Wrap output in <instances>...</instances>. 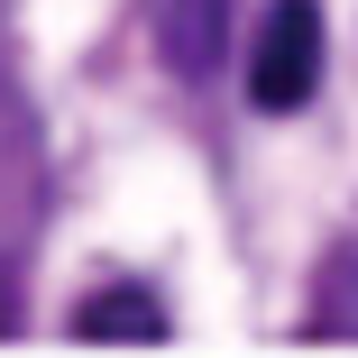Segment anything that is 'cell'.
Here are the masks:
<instances>
[{
  "mask_svg": "<svg viewBox=\"0 0 358 358\" xmlns=\"http://www.w3.org/2000/svg\"><path fill=\"white\" fill-rule=\"evenodd\" d=\"M322 92V0H266L248 37V101L257 110H303Z\"/></svg>",
  "mask_w": 358,
  "mask_h": 358,
  "instance_id": "6da1fadb",
  "label": "cell"
},
{
  "mask_svg": "<svg viewBox=\"0 0 358 358\" xmlns=\"http://www.w3.org/2000/svg\"><path fill=\"white\" fill-rule=\"evenodd\" d=\"M148 37L175 83H211L230 55V0H148Z\"/></svg>",
  "mask_w": 358,
  "mask_h": 358,
  "instance_id": "7a4b0ae2",
  "label": "cell"
},
{
  "mask_svg": "<svg viewBox=\"0 0 358 358\" xmlns=\"http://www.w3.org/2000/svg\"><path fill=\"white\" fill-rule=\"evenodd\" d=\"M74 340H110V349H157L166 340V303L138 294V285H110V294H83Z\"/></svg>",
  "mask_w": 358,
  "mask_h": 358,
  "instance_id": "3957f363",
  "label": "cell"
},
{
  "mask_svg": "<svg viewBox=\"0 0 358 358\" xmlns=\"http://www.w3.org/2000/svg\"><path fill=\"white\" fill-rule=\"evenodd\" d=\"M303 340H358V239L322 257L313 303H303Z\"/></svg>",
  "mask_w": 358,
  "mask_h": 358,
  "instance_id": "277c9868",
  "label": "cell"
}]
</instances>
